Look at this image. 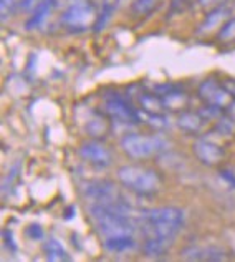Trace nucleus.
I'll return each instance as SVG.
<instances>
[{
	"label": "nucleus",
	"instance_id": "nucleus-1",
	"mask_svg": "<svg viewBox=\"0 0 235 262\" xmlns=\"http://www.w3.org/2000/svg\"><path fill=\"white\" fill-rule=\"evenodd\" d=\"M137 226L144 239H161L174 243L184 226V212L174 206L143 209L137 214Z\"/></svg>",
	"mask_w": 235,
	"mask_h": 262
},
{
	"label": "nucleus",
	"instance_id": "nucleus-2",
	"mask_svg": "<svg viewBox=\"0 0 235 262\" xmlns=\"http://www.w3.org/2000/svg\"><path fill=\"white\" fill-rule=\"evenodd\" d=\"M118 179L126 189L136 192L137 196H153L161 189L162 179L157 171L144 166H121L118 169Z\"/></svg>",
	"mask_w": 235,
	"mask_h": 262
},
{
	"label": "nucleus",
	"instance_id": "nucleus-3",
	"mask_svg": "<svg viewBox=\"0 0 235 262\" xmlns=\"http://www.w3.org/2000/svg\"><path fill=\"white\" fill-rule=\"evenodd\" d=\"M121 148L128 156L134 160L156 156L168 149V141L161 136H146L139 133H128L121 138Z\"/></svg>",
	"mask_w": 235,
	"mask_h": 262
},
{
	"label": "nucleus",
	"instance_id": "nucleus-4",
	"mask_svg": "<svg viewBox=\"0 0 235 262\" xmlns=\"http://www.w3.org/2000/svg\"><path fill=\"white\" fill-rule=\"evenodd\" d=\"M96 10L88 0H73L60 18V24L72 32H85L96 24Z\"/></svg>",
	"mask_w": 235,
	"mask_h": 262
},
{
	"label": "nucleus",
	"instance_id": "nucleus-5",
	"mask_svg": "<svg viewBox=\"0 0 235 262\" xmlns=\"http://www.w3.org/2000/svg\"><path fill=\"white\" fill-rule=\"evenodd\" d=\"M105 112L111 116L116 123H126V125H137L143 121V113L128 100V96L121 95L120 92H108L105 96Z\"/></svg>",
	"mask_w": 235,
	"mask_h": 262
},
{
	"label": "nucleus",
	"instance_id": "nucleus-6",
	"mask_svg": "<svg viewBox=\"0 0 235 262\" xmlns=\"http://www.w3.org/2000/svg\"><path fill=\"white\" fill-rule=\"evenodd\" d=\"M83 196H85L88 204H103L111 206L124 203V198L118 191L116 184L106 179H96V181H88L83 186Z\"/></svg>",
	"mask_w": 235,
	"mask_h": 262
},
{
	"label": "nucleus",
	"instance_id": "nucleus-7",
	"mask_svg": "<svg viewBox=\"0 0 235 262\" xmlns=\"http://www.w3.org/2000/svg\"><path fill=\"white\" fill-rule=\"evenodd\" d=\"M199 96L200 100L205 101V105L217 106L220 110H229L235 101V98L227 92L225 86L214 80H205L200 83Z\"/></svg>",
	"mask_w": 235,
	"mask_h": 262
},
{
	"label": "nucleus",
	"instance_id": "nucleus-8",
	"mask_svg": "<svg viewBox=\"0 0 235 262\" xmlns=\"http://www.w3.org/2000/svg\"><path fill=\"white\" fill-rule=\"evenodd\" d=\"M80 156L89 164H93L95 168L105 169L108 168L113 161L111 151H109L105 144L100 141H86L81 144L80 148Z\"/></svg>",
	"mask_w": 235,
	"mask_h": 262
},
{
	"label": "nucleus",
	"instance_id": "nucleus-9",
	"mask_svg": "<svg viewBox=\"0 0 235 262\" xmlns=\"http://www.w3.org/2000/svg\"><path fill=\"white\" fill-rule=\"evenodd\" d=\"M192 151L197 156V160L207 164V166H214L219 161H222L224 158V148L210 140H205V138H200L192 144Z\"/></svg>",
	"mask_w": 235,
	"mask_h": 262
},
{
	"label": "nucleus",
	"instance_id": "nucleus-10",
	"mask_svg": "<svg viewBox=\"0 0 235 262\" xmlns=\"http://www.w3.org/2000/svg\"><path fill=\"white\" fill-rule=\"evenodd\" d=\"M181 257L185 260H209V262H219L229 259L227 252L217 246H189L181 252Z\"/></svg>",
	"mask_w": 235,
	"mask_h": 262
},
{
	"label": "nucleus",
	"instance_id": "nucleus-11",
	"mask_svg": "<svg viewBox=\"0 0 235 262\" xmlns=\"http://www.w3.org/2000/svg\"><path fill=\"white\" fill-rule=\"evenodd\" d=\"M230 18V9L227 5H217L216 9H212L207 17L204 18V22L199 25L197 35H209V33L220 30L222 25Z\"/></svg>",
	"mask_w": 235,
	"mask_h": 262
},
{
	"label": "nucleus",
	"instance_id": "nucleus-12",
	"mask_svg": "<svg viewBox=\"0 0 235 262\" xmlns=\"http://www.w3.org/2000/svg\"><path fill=\"white\" fill-rule=\"evenodd\" d=\"M77 116L81 120L80 125L83 126V129H85L88 135H91L95 138L106 136V133H108V121L105 120V116H103L101 113L88 108V112H83V115L78 112Z\"/></svg>",
	"mask_w": 235,
	"mask_h": 262
},
{
	"label": "nucleus",
	"instance_id": "nucleus-13",
	"mask_svg": "<svg viewBox=\"0 0 235 262\" xmlns=\"http://www.w3.org/2000/svg\"><path fill=\"white\" fill-rule=\"evenodd\" d=\"M57 5V0H40L37 4V7L33 9L32 17L27 22V29H38L40 25H43L46 22V18L52 15V12Z\"/></svg>",
	"mask_w": 235,
	"mask_h": 262
},
{
	"label": "nucleus",
	"instance_id": "nucleus-14",
	"mask_svg": "<svg viewBox=\"0 0 235 262\" xmlns=\"http://www.w3.org/2000/svg\"><path fill=\"white\" fill-rule=\"evenodd\" d=\"M207 120L199 112H181L177 116V126L185 133H199L204 128Z\"/></svg>",
	"mask_w": 235,
	"mask_h": 262
},
{
	"label": "nucleus",
	"instance_id": "nucleus-15",
	"mask_svg": "<svg viewBox=\"0 0 235 262\" xmlns=\"http://www.w3.org/2000/svg\"><path fill=\"white\" fill-rule=\"evenodd\" d=\"M139 106L144 113H164L166 112V106H164V101H162V96L157 95V93H141L139 98Z\"/></svg>",
	"mask_w": 235,
	"mask_h": 262
},
{
	"label": "nucleus",
	"instance_id": "nucleus-16",
	"mask_svg": "<svg viewBox=\"0 0 235 262\" xmlns=\"http://www.w3.org/2000/svg\"><path fill=\"white\" fill-rule=\"evenodd\" d=\"M161 96H162L166 110H169V112H184L189 105V96L185 95L182 90H176V92L166 93Z\"/></svg>",
	"mask_w": 235,
	"mask_h": 262
},
{
	"label": "nucleus",
	"instance_id": "nucleus-17",
	"mask_svg": "<svg viewBox=\"0 0 235 262\" xmlns=\"http://www.w3.org/2000/svg\"><path fill=\"white\" fill-rule=\"evenodd\" d=\"M43 251L48 260L57 262V260H70V256L65 251V247L61 246L57 239H48L43 244Z\"/></svg>",
	"mask_w": 235,
	"mask_h": 262
},
{
	"label": "nucleus",
	"instance_id": "nucleus-18",
	"mask_svg": "<svg viewBox=\"0 0 235 262\" xmlns=\"http://www.w3.org/2000/svg\"><path fill=\"white\" fill-rule=\"evenodd\" d=\"M116 10V5L113 4H109V2H105L101 5V12L98 13V18H96V24H95V32H101L103 29L106 27V24L111 20L113 17V13Z\"/></svg>",
	"mask_w": 235,
	"mask_h": 262
},
{
	"label": "nucleus",
	"instance_id": "nucleus-19",
	"mask_svg": "<svg viewBox=\"0 0 235 262\" xmlns=\"http://www.w3.org/2000/svg\"><path fill=\"white\" fill-rule=\"evenodd\" d=\"M159 4V0H134L133 5H131V10L136 17H144L149 15Z\"/></svg>",
	"mask_w": 235,
	"mask_h": 262
},
{
	"label": "nucleus",
	"instance_id": "nucleus-20",
	"mask_svg": "<svg viewBox=\"0 0 235 262\" xmlns=\"http://www.w3.org/2000/svg\"><path fill=\"white\" fill-rule=\"evenodd\" d=\"M216 129L219 131L220 135L224 136H230L233 135V129H235V118L230 113H222L217 118V125Z\"/></svg>",
	"mask_w": 235,
	"mask_h": 262
},
{
	"label": "nucleus",
	"instance_id": "nucleus-21",
	"mask_svg": "<svg viewBox=\"0 0 235 262\" xmlns=\"http://www.w3.org/2000/svg\"><path fill=\"white\" fill-rule=\"evenodd\" d=\"M217 37H219V40H222V42H230V40H235V17H230L222 25V29L219 30Z\"/></svg>",
	"mask_w": 235,
	"mask_h": 262
},
{
	"label": "nucleus",
	"instance_id": "nucleus-22",
	"mask_svg": "<svg viewBox=\"0 0 235 262\" xmlns=\"http://www.w3.org/2000/svg\"><path fill=\"white\" fill-rule=\"evenodd\" d=\"M27 236L32 241H40L43 239V229L40 227V224H30L27 227Z\"/></svg>",
	"mask_w": 235,
	"mask_h": 262
},
{
	"label": "nucleus",
	"instance_id": "nucleus-23",
	"mask_svg": "<svg viewBox=\"0 0 235 262\" xmlns=\"http://www.w3.org/2000/svg\"><path fill=\"white\" fill-rule=\"evenodd\" d=\"M219 174H220V178H222L227 184L230 186V188H235V173H233V171H230V169H222Z\"/></svg>",
	"mask_w": 235,
	"mask_h": 262
},
{
	"label": "nucleus",
	"instance_id": "nucleus-24",
	"mask_svg": "<svg viewBox=\"0 0 235 262\" xmlns=\"http://www.w3.org/2000/svg\"><path fill=\"white\" fill-rule=\"evenodd\" d=\"M222 85L225 86L227 92H229L233 96V98H235V80H224Z\"/></svg>",
	"mask_w": 235,
	"mask_h": 262
},
{
	"label": "nucleus",
	"instance_id": "nucleus-25",
	"mask_svg": "<svg viewBox=\"0 0 235 262\" xmlns=\"http://www.w3.org/2000/svg\"><path fill=\"white\" fill-rule=\"evenodd\" d=\"M38 2V0H24L22 4H20V9L22 10H29V9H32V7H37L35 4Z\"/></svg>",
	"mask_w": 235,
	"mask_h": 262
},
{
	"label": "nucleus",
	"instance_id": "nucleus-26",
	"mask_svg": "<svg viewBox=\"0 0 235 262\" xmlns=\"http://www.w3.org/2000/svg\"><path fill=\"white\" fill-rule=\"evenodd\" d=\"M216 2H219V0H199V4L202 7H212Z\"/></svg>",
	"mask_w": 235,
	"mask_h": 262
},
{
	"label": "nucleus",
	"instance_id": "nucleus-27",
	"mask_svg": "<svg viewBox=\"0 0 235 262\" xmlns=\"http://www.w3.org/2000/svg\"><path fill=\"white\" fill-rule=\"evenodd\" d=\"M72 211H75V206H70V208H68V209H66V216H65L66 219H72V217H73V214H72Z\"/></svg>",
	"mask_w": 235,
	"mask_h": 262
}]
</instances>
